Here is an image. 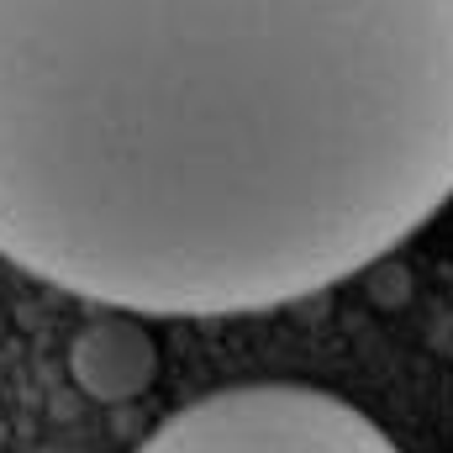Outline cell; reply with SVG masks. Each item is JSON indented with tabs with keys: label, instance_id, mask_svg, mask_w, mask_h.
<instances>
[{
	"label": "cell",
	"instance_id": "1",
	"mask_svg": "<svg viewBox=\"0 0 453 453\" xmlns=\"http://www.w3.org/2000/svg\"><path fill=\"white\" fill-rule=\"evenodd\" d=\"M453 201V0H0V258L127 317L322 296Z\"/></svg>",
	"mask_w": 453,
	"mask_h": 453
},
{
	"label": "cell",
	"instance_id": "2",
	"mask_svg": "<svg viewBox=\"0 0 453 453\" xmlns=\"http://www.w3.org/2000/svg\"><path fill=\"white\" fill-rule=\"evenodd\" d=\"M137 453H401L374 417L322 385L258 380L180 406Z\"/></svg>",
	"mask_w": 453,
	"mask_h": 453
},
{
	"label": "cell",
	"instance_id": "3",
	"mask_svg": "<svg viewBox=\"0 0 453 453\" xmlns=\"http://www.w3.org/2000/svg\"><path fill=\"white\" fill-rule=\"evenodd\" d=\"M69 374H74V385L90 401H106V406L137 401L153 385V374H158V342H153V333H142L127 311L121 317H101V322H90L74 338Z\"/></svg>",
	"mask_w": 453,
	"mask_h": 453
}]
</instances>
